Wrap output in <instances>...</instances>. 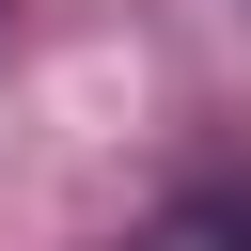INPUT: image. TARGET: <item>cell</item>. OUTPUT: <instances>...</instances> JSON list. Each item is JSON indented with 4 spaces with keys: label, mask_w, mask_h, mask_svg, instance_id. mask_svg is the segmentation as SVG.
Instances as JSON below:
<instances>
[{
    "label": "cell",
    "mask_w": 251,
    "mask_h": 251,
    "mask_svg": "<svg viewBox=\"0 0 251 251\" xmlns=\"http://www.w3.org/2000/svg\"><path fill=\"white\" fill-rule=\"evenodd\" d=\"M141 251H251V188H188V204H173Z\"/></svg>",
    "instance_id": "obj_1"
}]
</instances>
